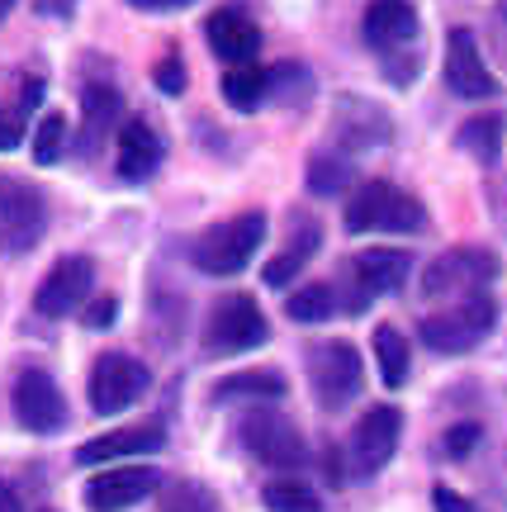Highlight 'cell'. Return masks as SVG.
I'll return each instance as SVG.
<instances>
[{
	"label": "cell",
	"mask_w": 507,
	"mask_h": 512,
	"mask_svg": "<svg viewBox=\"0 0 507 512\" xmlns=\"http://www.w3.org/2000/svg\"><path fill=\"white\" fill-rule=\"evenodd\" d=\"M266 242V214H237V219L209 228L195 242V266L209 275H237L256 256V247Z\"/></svg>",
	"instance_id": "2"
},
{
	"label": "cell",
	"mask_w": 507,
	"mask_h": 512,
	"mask_svg": "<svg viewBox=\"0 0 507 512\" xmlns=\"http://www.w3.org/2000/svg\"><path fill=\"white\" fill-rule=\"evenodd\" d=\"M242 446L271 470H299L304 465V437L294 432V422L275 413H247L242 418Z\"/></svg>",
	"instance_id": "11"
},
{
	"label": "cell",
	"mask_w": 507,
	"mask_h": 512,
	"mask_svg": "<svg viewBox=\"0 0 507 512\" xmlns=\"http://www.w3.org/2000/svg\"><path fill=\"white\" fill-rule=\"evenodd\" d=\"M152 489H157V470H143V465L100 470V475L86 484V503H91V512H124V508H133V503H143Z\"/></svg>",
	"instance_id": "14"
},
{
	"label": "cell",
	"mask_w": 507,
	"mask_h": 512,
	"mask_svg": "<svg viewBox=\"0 0 507 512\" xmlns=\"http://www.w3.org/2000/svg\"><path fill=\"white\" fill-rule=\"evenodd\" d=\"M162 512H214V494L200 484H171L162 494Z\"/></svg>",
	"instance_id": "30"
},
{
	"label": "cell",
	"mask_w": 507,
	"mask_h": 512,
	"mask_svg": "<svg viewBox=\"0 0 507 512\" xmlns=\"http://www.w3.org/2000/svg\"><path fill=\"white\" fill-rule=\"evenodd\" d=\"M15 418L24 432H57L62 422H67V399H62V389H57L53 375H43V370H24L15 380Z\"/></svg>",
	"instance_id": "12"
},
{
	"label": "cell",
	"mask_w": 507,
	"mask_h": 512,
	"mask_svg": "<svg viewBox=\"0 0 507 512\" xmlns=\"http://www.w3.org/2000/svg\"><path fill=\"white\" fill-rule=\"evenodd\" d=\"M503 15H507V0H503Z\"/></svg>",
	"instance_id": "39"
},
{
	"label": "cell",
	"mask_w": 507,
	"mask_h": 512,
	"mask_svg": "<svg viewBox=\"0 0 507 512\" xmlns=\"http://www.w3.org/2000/svg\"><path fill=\"white\" fill-rule=\"evenodd\" d=\"M48 228V204L34 185L0 181V247L5 252H34Z\"/></svg>",
	"instance_id": "6"
},
{
	"label": "cell",
	"mask_w": 507,
	"mask_h": 512,
	"mask_svg": "<svg viewBox=\"0 0 507 512\" xmlns=\"http://www.w3.org/2000/svg\"><path fill=\"white\" fill-rule=\"evenodd\" d=\"M91 285H95L91 261H86V256H62L53 271L38 280L34 309L43 313V318H67V313H76L91 299Z\"/></svg>",
	"instance_id": "10"
},
{
	"label": "cell",
	"mask_w": 507,
	"mask_h": 512,
	"mask_svg": "<svg viewBox=\"0 0 507 512\" xmlns=\"http://www.w3.org/2000/svg\"><path fill=\"white\" fill-rule=\"evenodd\" d=\"M266 86H271V76L256 72L252 62H247V67H233V72L223 76V100H228L233 110L247 114V110H256V105H261Z\"/></svg>",
	"instance_id": "24"
},
{
	"label": "cell",
	"mask_w": 507,
	"mask_h": 512,
	"mask_svg": "<svg viewBox=\"0 0 507 512\" xmlns=\"http://www.w3.org/2000/svg\"><path fill=\"white\" fill-rule=\"evenodd\" d=\"M147 384H152V375H147L143 361H133L124 351H105L91 366V408L100 418H114L128 403L143 399Z\"/></svg>",
	"instance_id": "5"
},
{
	"label": "cell",
	"mask_w": 507,
	"mask_h": 512,
	"mask_svg": "<svg viewBox=\"0 0 507 512\" xmlns=\"http://www.w3.org/2000/svg\"><path fill=\"white\" fill-rule=\"evenodd\" d=\"M474 446H479V427H474V422H455L451 432H446V451H451L455 460L470 456Z\"/></svg>",
	"instance_id": "32"
},
{
	"label": "cell",
	"mask_w": 507,
	"mask_h": 512,
	"mask_svg": "<svg viewBox=\"0 0 507 512\" xmlns=\"http://www.w3.org/2000/svg\"><path fill=\"white\" fill-rule=\"evenodd\" d=\"M346 181H351V166H346L342 157H313V162H308V185H313L318 195H337Z\"/></svg>",
	"instance_id": "29"
},
{
	"label": "cell",
	"mask_w": 507,
	"mask_h": 512,
	"mask_svg": "<svg viewBox=\"0 0 507 512\" xmlns=\"http://www.w3.org/2000/svg\"><path fill=\"white\" fill-rule=\"evenodd\" d=\"M361 29H365V43H370V48H403V43L417 34L413 0H370Z\"/></svg>",
	"instance_id": "17"
},
{
	"label": "cell",
	"mask_w": 507,
	"mask_h": 512,
	"mask_svg": "<svg viewBox=\"0 0 507 512\" xmlns=\"http://www.w3.org/2000/svg\"><path fill=\"white\" fill-rule=\"evenodd\" d=\"M346 228L351 233H422L427 228V209L399 185L370 181L346 204Z\"/></svg>",
	"instance_id": "1"
},
{
	"label": "cell",
	"mask_w": 507,
	"mask_h": 512,
	"mask_svg": "<svg viewBox=\"0 0 507 512\" xmlns=\"http://www.w3.org/2000/svg\"><path fill=\"white\" fill-rule=\"evenodd\" d=\"M308 380L313 394L327 413H337L351 403V394H361V356L351 342H323V347L308 356Z\"/></svg>",
	"instance_id": "7"
},
{
	"label": "cell",
	"mask_w": 507,
	"mask_h": 512,
	"mask_svg": "<svg viewBox=\"0 0 507 512\" xmlns=\"http://www.w3.org/2000/svg\"><path fill=\"white\" fill-rule=\"evenodd\" d=\"M332 285H304V290L290 294V304H285V313H290L294 323H323V318H332Z\"/></svg>",
	"instance_id": "27"
},
{
	"label": "cell",
	"mask_w": 507,
	"mask_h": 512,
	"mask_svg": "<svg viewBox=\"0 0 507 512\" xmlns=\"http://www.w3.org/2000/svg\"><path fill=\"white\" fill-rule=\"evenodd\" d=\"M114 313H119L114 299H95L91 309H86V323H91V328H109V323H114Z\"/></svg>",
	"instance_id": "35"
},
{
	"label": "cell",
	"mask_w": 507,
	"mask_h": 512,
	"mask_svg": "<svg viewBox=\"0 0 507 512\" xmlns=\"http://www.w3.org/2000/svg\"><path fill=\"white\" fill-rule=\"evenodd\" d=\"M493 318H498V309H493L489 294H465L455 309L422 318V342L432 351H441V356H460V351L479 347L489 337Z\"/></svg>",
	"instance_id": "3"
},
{
	"label": "cell",
	"mask_w": 507,
	"mask_h": 512,
	"mask_svg": "<svg viewBox=\"0 0 507 512\" xmlns=\"http://www.w3.org/2000/svg\"><path fill=\"white\" fill-rule=\"evenodd\" d=\"M446 86L460 100H493L498 95V76L489 72V62L479 57V43L465 29H455L446 38Z\"/></svg>",
	"instance_id": "13"
},
{
	"label": "cell",
	"mask_w": 507,
	"mask_h": 512,
	"mask_svg": "<svg viewBox=\"0 0 507 512\" xmlns=\"http://www.w3.org/2000/svg\"><path fill=\"white\" fill-rule=\"evenodd\" d=\"M81 105H86V133H91V143H100L109 128L119 124V91H109V86H86Z\"/></svg>",
	"instance_id": "25"
},
{
	"label": "cell",
	"mask_w": 507,
	"mask_h": 512,
	"mask_svg": "<svg viewBox=\"0 0 507 512\" xmlns=\"http://www.w3.org/2000/svg\"><path fill=\"white\" fill-rule=\"evenodd\" d=\"M128 5H138V10H185L195 0H128Z\"/></svg>",
	"instance_id": "36"
},
{
	"label": "cell",
	"mask_w": 507,
	"mask_h": 512,
	"mask_svg": "<svg viewBox=\"0 0 507 512\" xmlns=\"http://www.w3.org/2000/svg\"><path fill=\"white\" fill-rule=\"evenodd\" d=\"M10 10H15V0H0V19L10 15Z\"/></svg>",
	"instance_id": "38"
},
{
	"label": "cell",
	"mask_w": 507,
	"mask_h": 512,
	"mask_svg": "<svg viewBox=\"0 0 507 512\" xmlns=\"http://www.w3.org/2000/svg\"><path fill=\"white\" fill-rule=\"evenodd\" d=\"M62 147H67V119L53 110V114H43V124L34 128V162L53 166L62 157Z\"/></svg>",
	"instance_id": "28"
},
{
	"label": "cell",
	"mask_w": 507,
	"mask_h": 512,
	"mask_svg": "<svg viewBox=\"0 0 507 512\" xmlns=\"http://www.w3.org/2000/svg\"><path fill=\"white\" fill-rule=\"evenodd\" d=\"M489 280H498V256L484 252V247H451L427 266L422 290L441 299V294H470L479 285H489Z\"/></svg>",
	"instance_id": "9"
},
{
	"label": "cell",
	"mask_w": 507,
	"mask_h": 512,
	"mask_svg": "<svg viewBox=\"0 0 507 512\" xmlns=\"http://www.w3.org/2000/svg\"><path fill=\"white\" fill-rule=\"evenodd\" d=\"M413 271V256L408 252H394V247H370L351 261V275H356V285H361V299L370 294H394L408 280Z\"/></svg>",
	"instance_id": "18"
},
{
	"label": "cell",
	"mask_w": 507,
	"mask_h": 512,
	"mask_svg": "<svg viewBox=\"0 0 507 512\" xmlns=\"http://www.w3.org/2000/svg\"><path fill=\"white\" fill-rule=\"evenodd\" d=\"M455 143L465 147L470 157H479L484 166H493L498 162V152H503V114H479V119H470V124H460Z\"/></svg>",
	"instance_id": "22"
},
{
	"label": "cell",
	"mask_w": 507,
	"mask_h": 512,
	"mask_svg": "<svg viewBox=\"0 0 507 512\" xmlns=\"http://www.w3.org/2000/svg\"><path fill=\"white\" fill-rule=\"evenodd\" d=\"M214 399H285V375L280 370H242L214 384Z\"/></svg>",
	"instance_id": "21"
},
{
	"label": "cell",
	"mask_w": 507,
	"mask_h": 512,
	"mask_svg": "<svg viewBox=\"0 0 507 512\" xmlns=\"http://www.w3.org/2000/svg\"><path fill=\"white\" fill-rule=\"evenodd\" d=\"M19 138H24V119L15 110H0V152H10Z\"/></svg>",
	"instance_id": "33"
},
{
	"label": "cell",
	"mask_w": 507,
	"mask_h": 512,
	"mask_svg": "<svg viewBox=\"0 0 507 512\" xmlns=\"http://www.w3.org/2000/svg\"><path fill=\"white\" fill-rule=\"evenodd\" d=\"M399 437H403L399 408H389V403L370 408V413L356 422V437H351V470L361 479L380 475L384 465L394 460V451H399Z\"/></svg>",
	"instance_id": "8"
},
{
	"label": "cell",
	"mask_w": 507,
	"mask_h": 512,
	"mask_svg": "<svg viewBox=\"0 0 507 512\" xmlns=\"http://www.w3.org/2000/svg\"><path fill=\"white\" fill-rule=\"evenodd\" d=\"M261 503L271 512H323L318 494H313L308 484H299V479H271L266 494H261Z\"/></svg>",
	"instance_id": "26"
},
{
	"label": "cell",
	"mask_w": 507,
	"mask_h": 512,
	"mask_svg": "<svg viewBox=\"0 0 507 512\" xmlns=\"http://www.w3.org/2000/svg\"><path fill=\"white\" fill-rule=\"evenodd\" d=\"M0 512H19V498L10 489H0Z\"/></svg>",
	"instance_id": "37"
},
{
	"label": "cell",
	"mask_w": 507,
	"mask_h": 512,
	"mask_svg": "<svg viewBox=\"0 0 507 512\" xmlns=\"http://www.w3.org/2000/svg\"><path fill=\"white\" fill-rule=\"evenodd\" d=\"M432 503H436V512H474L470 498H460L455 489H446V484H436L432 489Z\"/></svg>",
	"instance_id": "34"
},
{
	"label": "cell",
	"mask_w": 507,
	"mask_h": 512,
	"mask_svg": "<svg viewBox=\"0 0 507 512\" xmlns=\"http://www.w3.org/2000/svg\"><path fill=\"white\" fill-rule=\"evenodd\" d=\"M375 361H380V380L389 389H399L413 370V356H408V337L399 328H375Z\"/></svg>",
	"instance_id": "23"
},
{
	"label": "cell",
	"mask_w": 507,
	"mask_h": 512,
	"mask_svg": "<svg viewBox=\"0 0 507 512\" xmlns=\"http://www.w3.org/2000/svg\"><path fill=\"white\" fill-rule=\"evenodd\" d=\"M166 432L157 422H143V427H124V432H105V437L86 441L76 460L81 465H105V460H124V456H152V451H162Z\"/></svg>",
	"instance_id": "16"
},
{
	"label": "cell",
	"mask_w": 507,
	"mask_h": 512,
	"mask_svg": "<svg viewBox=\"0 0 507 512\" xmlns=\"http://www.w3.org/2000/svg\"><path fill=\"white\" fill-rule=\"evenodd\" d=\"M318 242H323V233H318L313 223H299V233H294V242H290V247H285L280 256H275V261H266V271H261V280H266V285H275V290H280V285H290L294 275L304 271V261H308V256L318 252Z\"/></svg>",
	"instance_id": "20"
},
{
	"label": "cell",
	"mask_w": 507,
	"mask_h": 512,
	"mask_svg": "<svg viewBox=\"0 0 507 512\" xmlns=\"http://www.w3.org/2000/svg\"><path fill=\"white\" fill-rule=\"evenodd\" d=\"M152 76H157V91L181 95L185 91V62H181V53H166L162 62L152 67Z\"/></svg>",
	"instance_id": "31"
},
{
	"label": "cell",
	"mask_w": 507,
	"mask_h": 512,
	"mask_svg": "<svg viewBox=\"0 0 507 512\" xmlns=\"http://www.w3.org/2000/svg\"><path fill=\"white\" fill-rule=\"evenodd\" d=\"M204 34H209V48L223 62H233V67H247L256 57V48H261V29L242 10H214L209 24H204Z\"/></svg>",
	"instance_id": "15"
},
{
	"label": "cell",
	"mask_w": 507,
	"mask_h": 512,
	"mask_svg": "<svg viewBox=\"0 0 507 512\" xmlns=\"http://www.w3.org/2000/svg\"><path fill=\"white\" fill-rule=\"evenodd\" d=\"M162 166V138L152 133L147 119H128L119 128V176L124 181H147Z\"/></svg>",
	"instance_id": "19"
},
{
	"label": "cell",
	"mask_w": 507,
	"mask_h": 512,
	"mask_svg": "<svg viewBox=\"0 0 507 512\" xmlns=\"http://www.w3.org/2000/svg\"><path fill=\"white\" fill-rule=\"evenodd\" d=\"M266 313L256 304L252 294H228V299H218L214 313H209V332H204V342L214 356H237V351H252L266 342Z\"/></svg>",
	"instance_id": "4"
}]
</instances>
